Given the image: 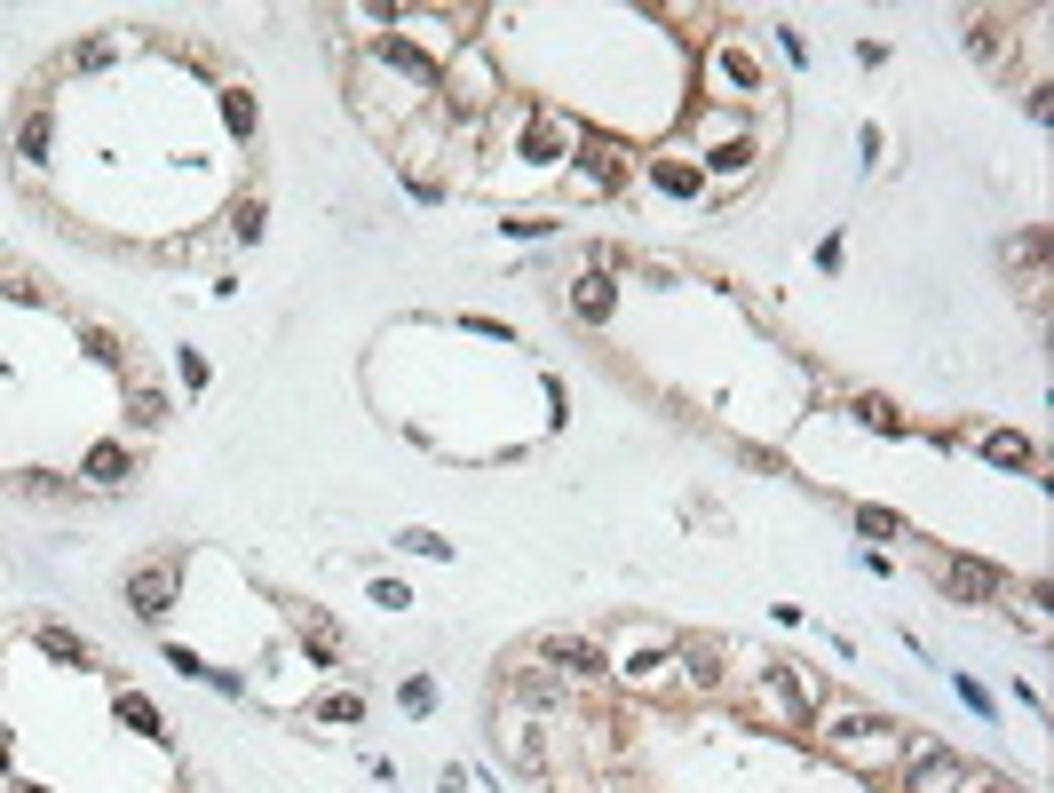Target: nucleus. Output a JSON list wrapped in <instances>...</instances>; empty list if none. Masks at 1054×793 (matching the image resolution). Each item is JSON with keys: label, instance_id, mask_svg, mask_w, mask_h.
Returning a JSON list of instances; mask_svg holds the SVG:
<instances>
[{"label": "nucleus", "instance_id": "1", "mask_svg": "<svg viewBox=\"0 0 1054 793\" xmlns=\"http://www.w3.org/2000/svg\"><path fill=\"white\" fill-rule=\"evenodd\" d=\"M825 746L841 754L848 770H864V778H888V770L904 762V746H912V738H904L896 722H872V714H864V722H848V730H825Z\"/></svg>", "mask_w": 1054, "mask_h": 793}, {"label": "nucleus", "instance_id": "2", "mask_svg": "<svg viewBox=\"0 0 1054 793\" xmlns=\"http://www.w3.org/2000/svg\"><path fill=\"white\" fill-rule=\"evenodd\" d=\"M904 754H912V770H904V793H959L967 778H975V770H967V762H959L951 746H928V738H912Z\"/></svg>", "mask_w": 1054, "mask_h": 793}, {"label": "nucleus", "instance_id": "3", "mask_svg": "<svg viewBox=\"0 0 1054 793\" xmlns=\"http://www.w3.org/2000/svg\"><path fill=\"white\" fill-rule=\"evenodd\" d=\"M936 587H944L951 603H991V595H999V571L967 564V556H944V564H936Z\"/></svg>", "mask_w": 1054, "mask_h": 793}, {"label": "nucleus", "instance_id": "4", "mask_svg": "<svg viewBox=\"0 0 1054 793\" xmlns=\"http://www.w3.org/2000/svg\"><path fill=\"white\" fill-rule=\"evenodd\" d=\"M127 603H135L143 619H159V611L175 603V564H143V571H127Z\"/></svg>", "mask_w": 1054, "mask_h": 793}, {"label": "nucleus", "instance_id": "5", "mask_svg": "<svg viewBox=\"0 0 1054 793\" xmlns=\"http://www.w3.org/2000/svg\"><path fill=\"white\" fill-rule=\"evenodd\" d=\"M674 667H682V682L714 690L722 682V643H674Z\"/></svg>", "mask_w": 1054, "mask_h": 793}, {"label": "nucleus", "instance_id": "6", "mask_svg": "<svg viewBox=\"0 0 1054 793\" xmlns=\"http://www.w3.org/2000/svg\"><path fill=\"white\" fill-rule=\"evenodd\" d=\"M119 722H127L135 738H167V722H159V706H151L143 690H119Z\"/></svg>", "mask_w": 1054, "mask_h": 793}, {"label": "nucleus", "instance_id": "7", "mask_svg": "<svg viewBox=\"0 0 1054 793\" xmlns=\"http://www.w3.org/2000/svg\"><path fill=\"white\" fill-rule=\"evenodd\" d=\"M547 659H563L571 675H603V651H595V643H579V635H555V643H547Z\"/></svg>", "mask_w": 1054, "mask_h": 793}, {"label": "nucleus", "instance_id": "8", "mask_svg": "<svg viewBox=\"0 0 1054 793\" xmlns=\"http://www.w3.org/2000/svg\"><path fill=\"white\" fill-rule=\"evenodd\" d=\"M127 476H135V460L119 453V445H96L88 453V484H127Z\"/></svg>", "mask_w": 1054, "mask_h": 793}, {"label": "nucleus", "instance_id": "9", "mask_svg": "<svg viewBox=\"0 0 1054 793\" xmlns=\"http://www.w3.org/2000/svg\"><path fill=\"white\" fill-rule=\"evenodd\" d=\"M127 413H135V429H159V421H167V397H159L151 381H135V397H127Z\"/></svg>", "mask_w": 1054, "mask_h": 793}, {"label": "nucleus", "instance_id": "10", "mask_svg": "<svg viewBox=\"0 0 1054 793\" xmlns=\"http://www.w3.org/2000/svg\"><path fill=\"white\" fill-rule=\"evenodd\" d=\"M856 421H864V429H888V437H896V429H904V413H896V405H888V397H872V389H864V397H856Z\"/></svg>", "mask_w": 1054, "mask_h": 793}, {"label": "nucleus", "instance_id": "11", "mask_svg": "<svg viewBox=\"0 0 1054 793\" xmlns=\"http://www.w3.org/2000/svg\"><path fill=\"white\" fill-rule=\"evenodd\" d=\"M302 643H310L317 659H333V651H341V627H333V619H317V611H310V619H302Z\"/></svg>", "mask_w": 1054, "mask_h": 793}, {"label": "nucleus", "instance_id": "12", "mask_svg": "<svg viewBox=\"0 0 1054 793\" xmlns=\"http://www.w3.org/2000/svg\"><path fill=\"white\" fill-rule=\"evenodd\" d=\"M856 532H864V540H896L904 516H888V508H856Z\"/></svg>", "mask_w": 1054, "mask_h": 793}, {"label": "nucleus", "instance_id": "13", "mask_svg": "<svg viewBox=\"0 0 1054 793\" xmlns=\"http://www.w3.org/2000/svg\"><path fill=\"white\" fill-rule=\"evenodd\" d=\"M40 643H48V659H72V667H88V659H96V651H88L80 635H64V627H48Z\"/></svg>", "mask_w": 1054, "mask_h": 793}, {"label": "nucleus", "instance_id": "14", "mask_svg": "<svg viewBox=\"0 0 1054 793\" xmlns=\"http://www.w3.org/2000/svg\"><path fill=\"white\" fill-rule=\"evenodd\" d=\"M983 453L999 460V468H1023V460H1031V445H1023V437H1007V429H999V437H983Z\"/></svg>", "mask_w": 1054, "mask_h": 793}, {"label": "nucleus", "instance_id": "15", "mask_svg": "<svg viewBox=\"0 0 1054 793\" xmlns=\"http://www.w3.org/2000/svg\"><path fill=\"white\" fill-rule=\"evenodd\" d=\"M579 310L587 318H611V278H579Z\"/></svg>", "mask_w": 1054, "mask_h": 793}, {"label": "nucleus", "instance_id": "16", "mask_svg": "<svg viewBox=\"0 0 1054 793\" xmlns=\"http://www.w3.org/2000/svg\"><path fill=\"white\" fill-rule=\"evenodd\" d=\"M357 714H365L357 698H325V706H317V722H357Z\"/></svg>", "mask_w": 1054, "mask_h": 793}, {"label": "nucleus", "instance_id": "17", "mask_svg": "<svg viewBox=\"0 0 1054 793\" xmlns=\"http://www.w3.org/2000/svg\"><path fill=\"white\" fill-rule=\"evenodd\" d=\"M397 548H413V556H444V540H436V532H397Z\"/></svg>", "mask_w": 1054, "mask_h": 793}, {"label": "nucleus", "instance_id": "18", "mask_svg": "<svg viewBox=\"0 0 1054 793\" xmlns=\"http://www.w3.org/2000/svg\"><path fill=\"white\" fill-rule=\"evenodd\" d=\"M959 793H1015V786H1007V778H967Z\"/></svg>", "mask_w": 1054, "mask_h": 793}, {"label": "nucleus", "instance_id": "19", "mask_svg": "<svg viewBox=\"0 0 1054 793\" xmlns=\"http://www.w3.org/2000/svg\"><path fill=\"white\" fill-rule=\"evenodd\" d=\"M0 762H8V746H0Z\"/></svg>", "mask_w": 1054, "mask_h": 793}]
</instances>
